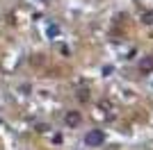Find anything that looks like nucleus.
<instances>
[{
  "label": "nucleus",
  "instance_id": "f257e3e1",
  "mask_svg": "<svg viewBox=\"0 0 153 150\" xmlns=\"http://www.w3.org/2000/svg\"><path fill=\"white\" fill-rule=\"evenodd\" d=\"M85 143L91 146V148H98V146L105 143V134H103L101 130H91V132L85 134Z\"/></svg>",
  "mask_w": 153,
  "mask_h": 150
},
{
  "label": "nucleus",
  "instance_id": "f03ea898",
  "mask_svg": "<svg viewBox=\"0 0 153 150\" xmlns=\"http://www.w3.org/2000/svg\"><path fill=\"white\" fill-rule=\"evenodd\" d=\"M64 121H66V125H69V127H76V125H80V114L78 112H69L66 114V116H64Z\"/></svg>",
  "mask_w": 153,
  "mask_h": 150
},
{
  "label": "nucleus",
  "instance_id": "7ed1b4c3",
  "mask_svg": "<svg viewBox=\"0 0 153 150\" xmlns=\"http://www.w3.org/2000/svg\"><path fill=\"white\" fill-rule=\"evenodd\" d=\"M140 68L144 71V73H151V71H153V57H146V59H142Z\"/></svg>",
  "mask_w": 153,
  "mask_h": 150
},
{
  "label": "nucleus",
  "instance_id": "20e7f679",
  "mask_svg": "<svg viewBox=\"0 0 153 150\" xmlns=\"http://www.w3.org/2000/svg\"><path fill=\"white\" fill-rule=\"evenodd\" d=\"M57 25H51V27H48V37H55V34H57Z\"/></svg>",
  "mask_w": 153,
  "mask_h": 150
},
{
  "label": "nucleus",
  "instance_id": "39448f33",
  "mask_svg": "<svg viewBox=\"0 0 153 150\" xmlns=\"http://www.w3.org/2000/svg\"><path fill=\"white\" fill-rule=\"evenodd\" d=\"M0 123H2V121H0Z\"/></svg>",
  "mask_w": 153,
  "mask_h": 150
}]
</instances>
